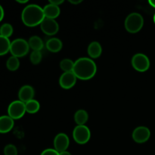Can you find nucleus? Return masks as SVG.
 <instances>
[{
	"mask_svg": "<svg viewBox=\"0 0 155 155\" xmlns=\"http://www.w3.org/2000/svg\"><path fill=\"white\" fill-rule=\"evenodd\" d=\"M73 72L77 79L81 80H89L95 77L96 74V64L89 58H80L74 62Z\"/></svg>",
	"mask_w": 155,
	"mask_h": 155,
	"instance_id": "nucleus-1",
	"label": "nucleus"
},
{
	"mask_svg": "<svg viewBox=\"0 0 155 155\" xmlns=\"http://www.w3.org/2000/svg\"><path fill=\"white\" fill-rule=\"evenodd\" d=\"M45 19L43 8L36 4H30L25 6L21 13V20L24 25L33 27L40 25Z\"/></svg>",
	"mask_w": 155,
	"mask_h": 155,
	"instance_id": "nucleus-2",
	"label": "nucleus"
},
{
	"mask_svg": "<svg viewBox=\"0 0 155 155\" xmlns=\"http://www.w3.org/2000/svg\"><path fill=\"white\" fill-rule=\"evenodd\" d=\"M144 25V18L139 13L133 12L126 18L124 27L127 32L136 33L140 31Z\"/></svg>",
	"mask_w": 155,
	"mask_h": 155,
	"instance_id": "nucleus-3",
	"label": "nucleus"
},
{
	"mask_svg": "<svg viewBox=\"0 0 155 155\" xmlns=\"http://www.w3.org/2000/svg\"><path fill=\"white\" fill-rule=\"evenodd\" d=\"M30 50V46L27 41L25 39L18 38L11 42L10 53L12 56L17 58H21L27 55Z\"/></svg>",
	"mask_w": 155,
	"mask_h": 155,
	"instance_id": "nucleus-4",
	"label": "nucleus"
},
{
	"mask_svg": "<svg viewBox=\"0 0 155 155\" xmlns=\"http://www.w3.org/2000/svg\"><path fill=\"white\" fill-rule=\"evenodd\" d=\"M25 103L20 100H15L11 102L8 107V115L12 119L18 120L24 117L26 113Z\"/></svg>",
	"mask_w": 155,
	"mask_h": 155,
	"instance_id": "nucleus-5",
	"label": "nucleus"
},
{
	"mask_svg": "<svg viewBox=\"0 0 155 155\" xmlns=\"http://www.w3.org/2000/svg\"><path fill=\"white\" fill-rule=\"evenodd\" d=\"M132 66L139 72H145L150 68V60L146 54L143 53H137L132 58Z\"/></svg>",
	"mask_w": 155,
	"mask_h": 155,
	"instance_id": "nucleus-6",
	"label": "nucleus"
},
{
	"mask_svg": "<svg viewBox=\"0 0 155 155\" xmlns=\"http://www.w3.org/2000/svg\"><path fill=\"white\" fill-rule=\"evenodd\" d=\"M73 138L77 143L84 145L90 140V130L86 125H77L73 130Z\"/></svg>",
	"mask_w": 155,
	"mask_h": 155,
	"instance_id": "nucleus-7",
	"label": "nucleus"
},
{
	"mask_svg": "<svg viewBox=\"0 0 155 155\" xmlns=\"http://www.w3.org/2000/svg\"><path fill=\"white\" fill-rule=\"evenodd\" d=\"M40 28L45 34L48 36H54L58 32L59 25L55 20L45 18L41 23Z\"/></svg>",
	"mask_w": 155,
	"mask_h": 155,
	"instance_id": "nucleus-8",
	"label": "nucleus"
},
{
	"mask_svg": "<svg viewBox=\"0 0 155 155\" xmlns=\"http://www.w3.org/2000/svg\"><path fill=\"white\" fill-rule=\"evenodd\" d=\"M151 136V131L146 127H138L133 130L132 137L133 139L137 143H144L146 142Z\"/></svg>",
	"mask_w": 155,
	"mask_h": 155,
	"instance_id": "nucleus-9",
	"label": "nucleus"
},
{
	"mask_svg": "<svg viewBox=\"0 0 155 155\" xmlns=\"http://www.w3.org/2000/svg\"><path fill=\"white\" fill-rule=\"evenodd\" d=\"M53 143H54V149L58 153L67 151L70 145L69 137L65 133H60L55 136Z\"/></svg>",
	"mask_w": 155,
	"mask_h": 155,
	"instance_id": "nucleus-10",
	"label": "nucleus"
},
{
	"mask_svg": "<svg viewBox=\"0 0 155 155\" xmlns=\"http://www.w3.org/2000/svg\"><path fill=\"white\" fill-rule=\"evenodd\" d=\"M77 79L74 72H64L59 78V85L64 89H71L77 83Z\"/></svg>",
	"mask_w": 155,
	"mask_h": 155,
	"instance_id": "nucleus-11",
	"label": "nucleus"
},
{
	"mask_svg": "<svg viewBox=\"0 0 155 155\" xmlns=\"http://www.w3.org/2000/svg\"><path fill=\"white\" fill-rule=\"evenodd\" d=\"M35 95V90L33 86L30 85H24L18 91V98L20 101L24 103H27V101L33 99Z\"/></svg>",
	"mask_w": 155,
	"mask_h": 155,
	"instance_id": "nucleus-12",
	"label": "nucleus"
},
{
	"mask_svg": "<svg viewBox=\"0 0 155 155\" xmlns=\"http://www.w3.org/2000/svg\"><path fill=\"white\" fill-rule=\"evenodd\" d=\"M15 126V120L8 115L0 116V133H8L13 129Z\"/></svg>",
	"mask_w": 155,
	"mask_h": 155,
	"instance_id": "nucleus-13",
	"label": "nucleus"
},
{
	"mask_svg": "<svg viewBox=\"0 0 155 155\" xmlns=\"http://www.w3.org/2000/svg\"><path fill=\"white\" fill-rule=\"evenodd\" d=\"M43 12L45 18L55 20V18L60 15L61 9L59 6L54 5L49 3V4L44 6Z\"/></svg>",
	"mask_w": 155,
	"mask_h": 155,
	"instance_id": "nucleus-14",
	"label": "nucleus"
},
{
	"mask_svg": "<svg viewBox=\"0 0 155 155\" xmlns=\"http://www.w3.org/2000/svg\"><path fill=\"white\" fill-rule=\"evenodd\" d=\"M87 52L91 58H98L102 53V47L99 42L94 41L91 42L88 46Z\"/></svg>",
	"mask_w": 155,
	"mask_h": 155,
	"instance_id": "nucleus-15",
	"label": "nucleus"
},
{
	"mask_svg": "<svg viewBox=\"0 0 155 155\" xmlns=\"http://www.w3.org/2000/svg\"><path fill=\"white\" fill-rule=\"evenodd\" d=\"M45 46L46 48L51 52H58L61 51L63 47V44L61 39L58 38L53 37L47 40L46 43H45Z\"/></svg>",
	"mask_w": 155,
	"mask_h": 155,
	"instance_id": "nucleus-16",
	"label": "nucleus"
},
{
	"mask_svg": "<svg viewBox=\"0 0 155 155\" xmlns=\"http://www.w3.org/2000/svg\"><path fill=\"white\" fill-rule=\"evenodd\" d=\"M28 44L30 48L33 51H39L43 48L44 43L42 39L38 36H33L29 39Z\"/></svg>",
	"mask_w": 155,
	"mask_h": 155,
	"instance_id": "nucleus-17",
	"label": "nucleus"
},
{
	"mask_svg": "<svg viewBox=\"0 0 155 155\" xmlns=\"http://www.w3.org/2000/svg\"><path fill=\"white\" fill-rule=\"evenodd\" d=\"M88 120H89V114L84 109H80L76 111L75 114H74V120L77 125H85Z\"/></svg>",
	"mask_w": 155,
	"mask_h": 155,
	"instance_id": "nucleus-18",
	"label": "nucleus"
},
{
	"mask_svg": "<svg viewBox=\"0 0 155 155\" xmlns=\"http://www.w3.org/2000/svg\"><path fill=\"white\" fill-rule=\"evenodd\" d=\"M11 41L8 38L4 37L0 35V56L5 55L10 51Z\"/></svg>",
	"mask_w": 155,
	"mask_h": 155,
	"instance_id": "nucleus-19",
	"label": "nucleus"
},
{
	"mask_svg": "<svg viewBox=\"0 0 155 155\" xmlns=\"http://www.w3.org/2000/svg\"><path fill=\"white\" fill-rule=\"evenodd\" d=\"M26 107V111L29 114H35L36 112L39 111V108H40V104L37 100H35L34 98L30 101H27L25 103Z\"/></svg>",
	"mask_w": 155,
	"mask_h": 155,
	"instance_id": "nucleus-20",
	"label": "nucleus"
},
{
	"mask_svg": "<svg viewBox=\"0 0 155 155\" xmlns=\"http://www.w3.org/2000/svg\"><path fill=\"white\" fill-rule=\"evenodd\" d=\"M20 61L18 58L15 56H11L6 61V68L8 70L11 71H15L19 68Z\"/></svg>",
	"mask_w": 155,
	"mask_h": 155,
	"instance_id": "nucleus-21",
	"label": "nucleus"
},
{
	"mask_svg": "<svg viewBox=\"0 0 155 155\" xmlns=\"http://www.w3.org/2000/svg\"><path fill=\"white\" fill-rule=\"evenodd\" d=\"M60 68L64 72H73L74 67V62L70 58H64L61 61Z\"/></svg>",
	"mask_w": 155,
	"mask_h": 155,
	"instance_id": "nucleus-22",
	"label": "nucleus"
},
{
	"mask_svg": "<svg viewBox=\"0 0 155 155\" xmlns=\"http://www.w3.org/2000/svg\"><path fill=\"white\" fill-rule=\"evenodd\" d=\"M13 27L12 24H8V23H5L0 27V35L4 37L9 39V37L13 34Z\"/></svg>",
	"mask_w": 155,
	"mask_h": 155,
	"instance_id": "nucleus-23",
	"label": "nucleus"
},
{
	"mask_svg": "<svg viewBox=\"0 0 155 155\" xmlns=\"http://www.w3.org/2000/svg\"><path fill=\"white\" fill-rule=\"evenodd\" d=\"M42 58V55L41 51H33L30 54V60L33 64H38L41 62Z\"/></svg>",
	"mask_w": 155,
	"mask_h": 155,
	"instance_id": "nucleus-24",
	"label": "nucleus"
},
{
	"mask_svg": "<svg viewBox=\"0 0 155 155\" xmlns=\"http://www.w3.org/2000/svg\"><path fill=\"white\" fill-rule=\"evenodd\" d=\"M5 155H18V148L15 145L8 144L4 148Z\"/></svg>",
	"mask_w": 155,
	"mask_h": 155,
	"instance_id": "nucleus-25",
	"label": "nucleus"
},
{
	"mask_svg": "<svg viewBox=\"0 0 155 155\" xmlns=\"http://www.w3.org/2000/svg\"><path fill=\"white\" fill-rule=\"evenodd\" d=\"M40 155H59V153L54 148H47L44 150Z\"/></svg>",
	"mask_w": 155,
	"mask_h": 155,
	"instance_id": "nucleus-26",
	"label": "nucleus"
},
{
	"mask_svg": "<svg viewBox=\"0 0 155 155\" xmlns=\"http://www.w3.org/2000/svg\"><path fill=\"white\" fill-rule=\"evenodd\" d=\"M63 2H64L63 0H50L49 1V3L54 5H58V6H59Z\"/></svg>",
	"mask_w": 155,
	"mask_h": 155,
	"instance_id": "nucleus-27",
	"label": "nucleus"
},
{
	"mask_svg": "<svg viewBox=\"0 0 155 155\" xmlns=\"http://www.w3.org/2000/svg\"><path fill=\"white\" fill-rule=\"evenodd\" d=\"M4 15H5V12H4V9H3L2 6L0 5V22L2 21L3 18H4Z\"/></svg>",
	"mask_w": 155,
	"mask_h": 155,
	"instance_id": "nucleus-28",
	"label": "nucleus"
},
{
	"mask_svg": "<svg viewBox=\"0 0 155 155\" xmlns=\"http://www.w3.org/2000/svg\"><path fill=\"white\" fill-rule=\"evenodd\" d=\"M69 2L73 5H78L82 2V0H69Z\"/></svg>",
	"mask_w": 155,
	"mask_h": 155,
	"instance_id": "nucleus-29",
	"label": "nucleus"
},
{
	"mask_svg": "<svg viewBox=\"0 0 155 155\" xmlns=\"http://www.w3.org/2000/svg\"><path fill=\"white\" fill-rule=\"evenodd\" d=\"M59 155H72L71 154V152L68 151H62V152L59 153Z\"/></svg>",
	"mask_w": 155,
	"mask_h": 155,
	"instance_id": "nucleus-30",
	"label": "nucleus"
},
{
	"mask_svg": "<svg viewBox=\"0 0 155 155\" xmlns=\"http://www.w3.org/2000/svg\"><path fill=\"white\" fill-rule=\"evenodd\" d=\"M149 2L150 5L152 6L153 8H155V0H149V2Z\"/></svg>",
	"mask_w": 155,
	"mask_h": 155,
	"instance_id": "nucleus-31",
	"label": "nucleus"
},
{
	"mask_svg": "<svg viewBox=\"0 0 155 155\" xmlns=\"http://www.w3.org/2000/svg\"><path fill=\"white\" fill-rule=\"evenodd\" d=\"M17 2L20 3V4H24V3L28 2V0H17Z\"/></svg>",
	"mask_w": 155,
	"mask_h": 155,
	"instance_id": "nucleus-32",
	"label": "nucleus"
},
{
	"mask_svg": "<svg viewBox=\"0 0 155 155\" xmlns=\"http://www.w3.org/2000/svg\"><path fill=\"white\" fill-rule=\"evenodd\" d=\"M153 19H154V24H155V14H154V18H153Z\"/></svg>",
	"mask_w": 155,
	"mask_h": 155,
	"instance_id": "nucleus-33",
	"label": "nucleus"
}]
</instances>
